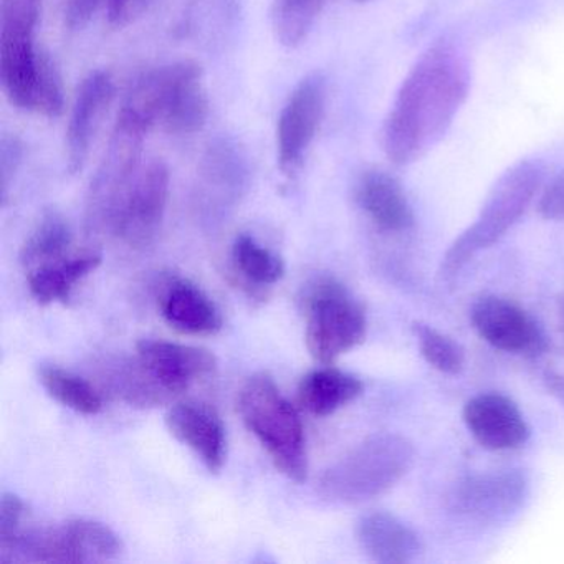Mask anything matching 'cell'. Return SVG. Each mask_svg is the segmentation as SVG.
<instances>
[{
	"mask_svg": "<svg viewBox=\"0 0 564 564\" xmlns=\"http://www.w3.org/2000/svg\"><path fill=\"white\" fill-rule=\"evenodd\" d=\"M100 253L65 257L58 262L29 270V290L41 305L68 303L75 285L100 267Z\"/></svg>",
	"mask_w": 564,
	"mask_h": 564,
	"instance_id": "cell-23",
	"label": "cell"
},
{
	"mask_svg": "<svg viewBox=\"0 0 564 564\" xmlns=\"http://www.w3.org/2000/svg\"><path fill=\"white\" fill-rule=\"evenodd\" d=\"M305 338L310 355L332 365L365 341L368 316L351 290L335 276H318L303 293Z\"/></svg>",
	"mask_w": 564,
	"mask_h": 564,
	"instance_id": "cell-5",
	"label": "cell"
},
{
	"mask_svg": "<svg viewBox=\"0 0 564 564\" xmlns=\"http://www.w3.org/2000/svg\"><path fill=\"white\" fill-rule=\"evenodd\" d=\"M252 167L246 148L232 137L209 141L199 164L197 199L213 210L236 206L250 186Z\"/></svg>",
	"mask_w": 564,
	"mask_h": 564,
	"instance_id": "cell-11",
	"label": "cell"
},
{
	"mask_svg": "<svg viewBox=\"0 0 564 564\" xmlns=\"http://www.w3.org/2000/svg\"><path fill=\"white\" fill-rule=\"evenodd\" d=\"M359 2H368V0H359Z\"/></svg>",
	"mask_w": 564,
	"mask_h": 564,
	"instance_id": "cell-35",
	"label": "cell"
},
{
	"mask_svg": "<svg viewBox=\"0 0 564 564\" xmlns=\"http://www.w3.org/2000/svg\"><path fill=\"white\" fill-rule=\"evenodd\" d=\"M171 174L164 161L153 160L141 167L124 196L110 236L134 250L156 242L170 200Z\"/></svg>",
	"mask_w": 564,
	"mask_h": 564,
	"instance_id": "cell-8",
	"label": "cell"
},
{
	"mask_svg": "<svg viewBox=\"0 0 564 564\" xmlns=\"http://www.w3.org/2000/svg\"><path fill=\"white\" fill-rule=\"evenodd\" d=\"M104 0H67L65 24L70 31H82L90 24Z\"/></svg>",
	"mask_w": 564,
	"mask_h": 564,
	"instance_id": "cell-33",
	"label": "cell"
},
{
	"mask_svg": "<svg viewBox=\"0 0 564 564\" xmlns=\"http://www.w3.org/2000/svg\"><path fill=\"white\" fill-rule=\"evenodd\" d=\"M561 322H563V329H564V296H563V300H561Z\"/></svg>",
	"mask_w": 564,
	"mask_h": 564,
	"instance_id": "cell-34",
	"label": "cell"
},
{
	"mask_svg": "<svg viewBox=\"0 0 564 564\" xmlns=\"http://www.w3.org/2000/svg\"><path fill=\"white\" fill-rule=\"evenodd\" d=\"M158 310L164 322L186 335H216L223 328V315L216 303L186 276H163L156 289Z\"/></svg>",
	"mask_w": 564,
	"mask_h": 564,
	"instance_id": "cell-16",
	"label": "cell"
},
{
	"mask_svg": "<svg viewBox=\"0 0 564 564\" xmlns=\"http://www.w3.org/2000/svg\"><path fill=\"white\" fill-rule=\"evenodd\" d=\"M325 0H275L273 31L283 47L302 45L312 32Z\"/></svg>",
	"mask_w": 564,
	"mask_h": 564,
	"instance_id": "cell-28",
	"label": "cell"
},
{
	"mask_svg": "<svg viewBox=\"0 0 564 564\" xmlns=\"http://www.w3.org/2000/svg\"><path fill=\"white\" fill-rule=\"evenodd\" d=\"M123 551L118 534L100 521L75 518L61 527H25L0 547V564L105 563Z\"/></svg>",
	"mask_w": 564,
	"mask_h": 564,
	"instance_id": "cell-6",
	"label": "cell"
},
{
	"mask_svg": "<svg viewBox=\"0 0 564 564\" xmlns=\"http://www.w3.org/2000/svg\"><path fill=\"white\" fill-rule=\"evenodd\" d=\"M148 130L118 113L110 144L87 197V227L91 234L110 236L124 196L141 170V153Z\"/></svg>",
	"mask_w": 564,
	"mask_h": 564,
	"instance_id": "cell-7",
	"label": "cell"
},
{
	"mask_svg": "<svg viewBox=\"0 0 564 564\" xmlns=\"http://www.w3.org/2000/svg\"><path fill=\"white\" fill-rule=\"evenodd\" d=\"M108 381L113 394L134 408H156L174 399L138 358L115 366L108 375Z\"/></svg>",
	"mask_w": 564,
	"mask_h": 564,
	"instance_id": "cell-26",
	"label": "cell"
},
{
	"mask_svg": "<svg viewBox=\"0 0 564 564\" xmlns=\"http://www.w3.org/2000/svg\"><path fill=\"white\" fill-rule=\"evenodd\" d=\"M246 427L265 448L273 465L290 480L302 484L308 475L305 431L299 411L282 394L272 376H250L237 401Z\"/></svg>",
	"mask_w": 564,
	"mask_h": 564,
	"instance_id": "cell-3",
	"label": "cell"
},
{
	"mask_svg": "<svg viewBox=\"0 0 564 564\" xmlns=\"http://www.w3.org/2000/svg\"><path fill=\"white\" fill-rule=\"evenodd\" d=\"M412 333L417 341L419 351L429 366L444 375H458L464 369V348L451 336L425 323H414Z\"/></svg>",
	"mask_w": 564,
	"mask_h": 564,
	"instance_id": "cell-29",
	"label": "cell"
},
{
	"mask_svg": "<svg viewBox=\"0 0 564 564\" xmlns=\"http://www.w3.org/2000/svg\"><path fill=\"white\" fill-rule=\"evenodd\" d=\"M232 263L237 275L250 285H275L285 275L283 260L272 250L260 246L249 234H240L234 240Z\"/></svg>",
	"mask_w": 564,
	"mask_h": 564,
	"instance_id": "cell-27",
	"label": "cell"
},
{
	"mask_svg": "<svg viewBox=\"0 0 564 564\" xmlns=\"http://www.w3.org/2000/svg\"><path fill=\"white\" fill-rule=\"evenodd\" d=\"M65 90L61 70L47 52L39 57L37 87H35L34 111L47 118H58L64 113Z\"/></svg>",
	"mask_w": 564,
	"mask_h": 564,
	"instance_id": "cell-30",
	"label": "cell"
},
{
	"mask_svg": "<svg viewBox=\"0 0 564 564\" xmlns=\"http://www.w3.org/2000/svg\"><path fill=\"white\" fill-rule=\"evenodd\" d=\"M470 319L478 336L500 351L538 356L546 349L547 339L540 323L510 300L481 296L471 306Z\"/></svg>",
	"mask_w": 564,
	"mask_h": 564,
	"instance_id": "cell-10",
	"label": "cell"
},
{
	"mask_svg": "<svg viewBox=\"0 0 564 564\" xmlns=\"http://www.w3.org/2000/svg\"><path fill=\"white\" fill-rule=\"evenodd\" d=\"M39 381L48 395L78 414L95 415L104 409V399L94 384L61 366H42Z\"/></svg>",
	"mask_w": 564,
	"mask_h": 564,
	"instance_id": "cell-25",
	"label": "cell"
},
{
	"mask_svg": "<svg viewBox=\"0 0 564 564\" xmlns=\"http://www.w3.org/2000/svg\"><path fill=\"white\" fill-rule=\"evenodd\" d=\"M171 434L189 447L210 474H219L227 458L226 425L213 405L200 401H183L167 411Z\"/></svg>",
	"mask_w": 564,
	"mask_h": 564,
	"instance_id": "cell-17",
	"label": "cell"
},
{
	"mask_svg": "<svg viewBox=\"0 0 564 564\" xmlns=\"http://www.w3.org/2000/svg\"><path fill=\"white\" fill-rule=\"evenodd\" d=\"M356 538L362 551L379 564L411 563L422 553L417 531L388 511L362 514L356 523Z\"/></svg>",
	"mask_w": 564,
	"mask_h": 564,
	"instance_id": "cell-18",
	"label": "cell"
},
{
	"mask_svg": "<svg viewBox=\"0 0 564 564\" xmlns=\"http://www.w3.org/2000/svg\"><path fill=\"white\" fill-rule=\"evenodd\" d=\"M44 0H2L0 4V65L34 62L35 31Z\"/></svg>",
	"mask_w": 564,
	"mask_h": 564,
	"instance_id": "cell-20",
	"label": "cell"
},
{
	"mask_svg": "<svg viewBox=\"0 0 564 564\" xmlns=\"http://www.w3.org/2000/svg\"><path fill=\"white\" fill-rule=\"evenodd\" d=\"M326 107V80L322 74L303 78L290 95L276 127V158L283 174L293 176L305 163Z\"/></svg>",
	"mask_w": 564,
	"mask_h": 564,
	"instance_id": "cell-9",
	"label": "cell"
},
{
	"mask_svg": "<svg viewBox=\"0 0 564 564\" xmlns=\"http://www.w3.org/2000/svg\"><path fill=\"white\" fill-rule=\"evenodd\" d=\"M464 422L471 437L487 451H514L530 438L523 412L500 392L471 398L464 408Z\"/></svg>",
	"mask_w": 564,
	"mask_h": 564,
	"instance_id": "cell-14",
	"label": "cell"
},
{
	"mask_svg": "<svg viewBox=\"0 0 564 564\" xmlns=\"http://www.w3.org/2000/svg\"><path fill=\"white\" fill-rule=\"evenodd\" d=\"M362 382L358 376L341 369L319 368L303 376L299 386V402L316 417H326L359 398Z\"/></svg>",
	"mask_w": 564,
	"mask_h": 564,
	"instance_id": "cell-21",
	"label": "cell"
},
{
	"mask_svg": "<svg viewBox=\"0 0 564 564\" xmlns=\"http://www.w3.org/2000/svg\"><path fill=\"white\" fill-rule=\"evenodd\" d=\"M115 97V82L108 72L95 70L82 82L72 107L67 130V164L80 173L90 156L91 144Z\"/></svg>",
	"mask_w": 564,
	"mask_h": 564,
	"instance_id": "cell-15",
	"label": "cell"
},
{
	"mask_svg": "<svg viewBox=\"0 0 564 564\" xmlns=\"http://www.w3.org/2000/svg\"><path fill=\"white\" fill-rule=\"evenodd\" d=\"M137 358L173 398L217 369L216 356L207 349L164 339H141Z\"/></svg>",
	"mask_w": 564,
	"mask_h": 564,
	"instance_id": "cell-13",
	"label": "cell"
},
{
	"mask_svg": "<svg viewBox=\"0 0 564 564\" xmlns=\"http://www.w3.org/2000/svg\"><path fill=\"white\" fill-rule=\"evenodd\" d=\"M470 85L467 62L451 44H435L409 72L386 118L382 147L398 166L424 156L451 127Z\"/></svg>",
	"mask_w": 564,
	"mask_h": 564,
	"instance_id": "cell-1",
	"label": "cell"
},
{
	"mask_svg": "<svg viewBox=\"0 0 564 564\" xmlns=\"http://www.w3.org/2000/svg\"><path fill=\"white\" fill-rule=\"evenodd\" d=\"M543 180L544 167L538 161H521L501 174L477 220L448 247L442 260V275L454 276L475 256L497 243L527 213Z\"/></svg>",
	"mask_w": 564,
	"mask_h": 564,
	"instance_id": "cell-4",
	"label": "cell"
},
{
	"mask_svg": "<svg viewBox=\"0 0 564 564\" xmlns=\"http://www.w3.org/2000/svg\"><path fill=\"white\" fill-rule=\"evenodd\" d=\"M414 464V447L399 434H376L329 465L318 491L333 503L375 500L402 480Z\"/></svg>",
	"mask_w": 564,
	"mask_h": 564,
	"instance_id": "cell-2",
	"label": "cell"
},
{
	"mask_svg": "<svg viewBox=\"0 0 564 564\" xmlns=\"http://www.w3.org/2000/svg\"><path fill=\"white\" fill-rule=\"evenodd\" d=\"M527 494L528 481L520 471L471 475L455 488L452 510L477 523H498L520 510Z\"/></svg>",
	"mask_w": 564,
	"mask_h": 564,
	"instance_id": "cell-12",
	"label": "cell"
},
{
	"mask_svg": "<svg viewBox=\"0 0 564 564\" xmlns=\"http://www.w3.org/2000/svg\"><path fill=\"white\" fill-rule=\"evenodd\" d=\"M356 204L384 232H405L414 226L411 203L398 180L384 171H366L355 189Z\"/></svg>",
	"mask_w": 564,
	"mask_h": 564,
	"instance_id": "cell-19",
	"label": "cell"
},
{
	"mask_svg": "<svg viewBox=\"0 0 564 564\" xmlns=\"http://www.w3.org/2000/svg\"><path fill=\"white\" fill-rule=\"evenodd\" d=\"M209 118V98L203 85V68L191 62L184 77L174 88L161 124L164 130L177 137L194 134L206 127Z\"/></svg>",
	"mask_w": 564,
	"mask_h": 564,
	"instance_id": "cell-22",
	"label": "cell"
},
{
	"mask_svg": "<svg viewBox=\"0 0 564 564\" xmlns=\"http://www.w3.org/2000/svg\"><path fill=\"white\" fill-rule=\"evenodd\" d=\"M538 213L547 220H564V171L544 186L538 200Z\"/></svg>",
	"mask_w": 564,
	"mask_h": 564,
	"instance_id": "cell-32",
	"label": "cell"
},
{
	"mask_svg": "<svg viewBox=\"0 0 564 564\" xmlns=\"http://www.w3.org/2000/svg\"><path fill=\"white\" fill-rule=\"evenodd\" d=\"M72 230L61 214L51 210L39 220L21 250L22 265L28 270L48 265L68 257Z\"/></svg>",
	"mask_w": 564,
	"mask_h": 564,
	"instance_id": "cell-24",
	"label": "cell"
},
{
	"mask_svg": "<svg viewBox=\"0 0 564 564\" xmlns=\"http://www.w3.org/2000/svg\"><path fill=\"white\" fill-rule=\"evenodd\" d=\"M25 144L15 134H2L0 138V194L8 200L9 191L14 184L19 170L24 164Z\"/></svg>",
	"mask_w": 564,
	"mask_h": 564,
	"instance_id": "cell-31",
	"label": "cell"
}]
</instances>
